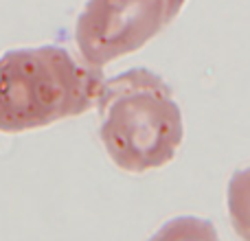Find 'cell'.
<instances>
[{
	"label": "cell",
	"instance_id": "obj_4",
	"mask_svg": "<svg viewBox=\"0 0 250 241\" xmlns=\"http://www.w3.org/2000/svg\"><path fill=\"white\" fill-rule=\"evenodd\" d=\"M226 204L235 233L244 241H250V167L233 173L229 182Z\"/></svg>",
	"mask_w": 250,
	"mask_h": 241
},
{
	"label": "cell",
	"instance_id": "obj_2",
	"mask_svg": "<svg viewBox=\"0 0 250 241\" xmlns=\"http://www.w3.org/2000/svg\"><path fill=\"white\" fill-rule=\"evenodd\" d=\"M104 75L64 48L42 46L0 57V132L42 129L97 108Z\"/></svg>",
	"mask_w": 250,
	"mask_h": 241
},
{
	"label": "cell",
	"instance_id": "obj_1",
	"mask_svg": "<svg viewBox=\"0 0 250 241\" xmlns=\"http://www.w3.org/2000/svg\"><path fill=\"white\" fill-rule=\"evenodd\" d=\"M97 110L105 154L127 173L163 169L185 141L182 110L171 88L147 68L105 79Z\"/></svg>",
	"mask_w": 250,
	"mask_h": 241
},
{
	"label": "cell",
	"instance_id": "obj_5",
	"mask_svg": "<svg viewBox=\"0 0 250 241\" xmlns=\"http://www.w3.org/2000/svg\"><path fill=\"white\" fill-rule=\"evenodd\" d=\"M149 241H220L211 221L193 215H182L160 226Z\"/></svg>",
	"mask_w": 250,
	"mask_h": 241
},
{
	"label": "cell",
	"instance_id": "obj_3",
	"mask_svg": "<svg viewBox=\"0 0 250 241\" xmlns=\"http://www.w3.org/2000/svg\"><path fill=\"white\" fill-rule=\"evenodd\" d=\"M185 4L187 0H88L75 29L83 61L101 70L141 51L180 16Z\"/></svg>",
	"mask_w": 250,
	"mask_h": 241
}]
</instances>
